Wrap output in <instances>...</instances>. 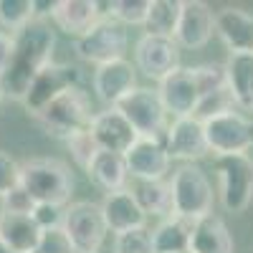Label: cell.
I'll list each match as a JSON object with an SVG mask.
<instances>
[{
  "label": "cell",
  "mask_w": 253,
  "mask_h": 253,
  "mask_svg": "<svg viewBox=\"0 0 253 253\" xmlns=\"http://www.w3.org/2000/svg\"><path fill=\"white\" fill-rule=\"evenodd\" d=\"M56 31L48 20H33L26 28L13 33V56L8 69L3 71L5 96L23 101L33 79L53 61Z\"/></svg>",
  "instance_id": "6da1fadb"
},
{
  "label": "cell",
  "mask_w": 253,
  "mask_h": 253,
  "mask_svg": "<svg viewBox=\"0 0 253 253\" xmlns=\"http://www.w3.org/2000/svg\"><path fill=\"white\" fill-rule=\"evenodd\" d=\"M20 187L33 198L36 205H71L74 172L71 167L56 157H33L20 165Z\"/></svg>",
  "instance_id": "7a4b0ae2"
},
{
  "label": "cell",
  "mask_w": 253,
  "mask_h": 253,
  "mask_svg": "<svg viewBox=\"0 0 253 253\" xmlns=\"http://www.w3.org/2000/svg\"><path fill=\"white\" fill-rule=\"evenodd\" d=\"M91 101L84 86L66 89L58 94L53 101H48L38 114H33L36 124L51 137H58L66 142L81 129H89L91 124Z\"/></svg>",
  "instance_id": "3957f363"
},
{
  "label": "cell",
  "mask_w": 253,
  "mask_h": 253,
  "mask_svg": "<svg viewBox=\"0 0 253 253\" xmlns=\"http://www.w3.org/2000/svg\"><path fill=\"white\" fill-rule=\"evenodd\" d=\"M170 193H172V213L185 220H200L213 213L215 193L213 182L200 170L198 165H182L175 170L170 180Z\"/></svg>",
  "instance_id": "277c9868"
},
{
  "label": "cell",
  "mask_w": 253,
  "mask_h": 253,
  "mask_svg": "<svg viewBox=\"0 0 253 253\" xmlns=\"http://www.w3.org/2000/svg\"><path fill=\"white\" fill-rule=\"evenodd\" d=\"M218 195L228 213H243L253 203V157L251 155H223L215 157Z\"/></svg>",
  "instance_id": "5b68a950"
},
{
  "label": "cell",
  "mask_w": 253,
  "mask_h": 253,
  "mask_svg": "<svg viewBox=\"0 0 253 253\" xmlns=\"http://www.w3.org/2000/svg\"><path fill=\"white\" fill-rule=\"evenodd\" d=\"M63 233L69 236L76 253H99L104 251L109 228L104 223L101 205L91 200H76L63 210Z\"/></svg>",
  "instance_id": "8992f818"
},
{
  "label": "cell",
  "mask_w": 253,
  "mask_h": 253,
  "mask_svg": "<svg viewBox=\"0 0 253 253\" xmlns=\"http://www.w3.org/2000/svg\"><path fill=\"white\" fill-rule=\"evenodd\" d=\"M126 48H129L126 28L109 15H101L99 23L81 38H76V43H74V51L79 53V58L86 63H94V66L122 61Z\"/></svg>",
  "instance_id": "52a82bcc"
},
{
  "label": "cell",
  "mask_w": 253,
  "mask_h": 253,
  "mask_svg": "<svg viewBox=\"0 0 253 253\" xmlns=\"http://www.w3.org/2000/svg\"><path fill=\"white\" fill-rule=\"evenodd\" d=\"M203 129L208 139V150L215 157L248 155V150L253 147V117H248L241 109L203 122Z\"/></svg>",
  "instance_id": "ba28073f"
},
{
  "label": "cell",
  "mask_w": 253,
  "mask_h": 253,
  "mask_svg": "<svg viewBox=\"0 0 253 253\" xmlns=\"http://www.w3.org/2000/svg\"><path fill=\"white\" fill-rule=\"evenodd\" d=\"M117 109L126 117V122L134 126V132L139 137L162 139L167 126H170V114H167L157 89L137 86L132 94H126L117 104Z\"/></svg>",
  "instance_id": "9c48e42d"
},
{
  "label": "cell",
  "mask_w": 253,
  "mask_h": 253,
  "mask_svg": "<svg viewBox=\"0 0 253 253\" xmlns=\"http://www.w3.org/2000/svg\"><path fill=\"white\" fill-rule=\"evenodd\" d=\"M81 69L71 66V63H58V61H51L48 66L41 71L33 84H31V89L23 99V107L26 112L33 117L38 114L41 109L46 107L48 101H53L58 94H63L66 89H74V86H81Z\"/></svg>",
  "instance_id": "30bf717a"
},
{
  "label": "cell",
  "mask_w": 253,
  "mask_h": 253,
  "mask_svg": "<svg viewBox=\"0 0 253 253\" xmlns=\"http://www.w3.org/2000/svg\"><path fill=\"white\" fill-rule=\"evenodd\" d=\"M134 66L147 79L165 81L172 76L180 66V46L175 38H162V36H142L134 46Z\"/></svg>",
  "instance_id": "8fae6325"
},
{
  "label": "cell",
  "mask_w": 253,
  "mask_h": 253,
  "mask_svg": "<svg viewBox=\"0 0 253 253\" xmlns=\"http://www.w3.org/2000/svg\"><path fill=\"white\" fill-rule=\"evenodd\" d=\"M162 142H165V150L170 155V160H182L185 165H195L198 160H203L210 152L203 122L195 117L172 119Z\"/></svg>",
  "instance_id": "7c38bea8"
},
{
  "label": "cell",
  "mask_w": 253,
  "mask_h": 253,
  "mask_svg": "<svg viewBox=\"0 0 253 253\" xmlns=\"http://www.w3.org/2000/svg\"><path fill=\"white\" fill-rule=\"evenodd\" d=\"M89 129H91V134L99 144V150L114 152V155H126L129 147L139 139L134 126L126 122V117L117 107H107L104 112H96L91 117Z\"/></svg>",
  "instance_id": "4fadbf2b"
},
{
  "label": "cell",
  "mask_w": 253,
  "mask_h": 253,
  "mask_svg": "<svg viewBox=\"0 0 253 253\" xmlns=\"http://www.w3.org/2000/svg\"><path fill=\"white\" fill-rule=\"evenodd\" d=\"M91 86L101 104L117 107L126 94H132L137 89V66L126 58L96 66L91 76Z\"/></svg>",
  "instance_id": "5bb4252c"
},
{
  "label": "cell",
  "mask_w": 253,
  "mask_h": 253,
  "mask_svg": "<svg viewBox=\"0 0 253 253\" xmlns=\"http://www.w3.org/2000/svg\"><path fill=\"white\" fill-rule=\"evenodd\" d=\"M213 33H215V13L210 10V5L203 0H182L175 43L180 48L195 51L208 46Z\"/></svg>",
  "instance_id": "9a60e30c"
},
{
  "label": "cell",
  "mask_w": 253,
  "mask_h": 253,
  "mask_svg": "<svg viewBox=\"0 0 253 253\" xmlns=\"http://www.w3.org/2000/svg\"><path fill=\"white\" fill-rule=\"evenodd\" d=\"M126 170H129L132 180H162L170 172V155L165 150L162 139H150V137H139L129 152L124 155Z\"/></svg>",
  "instance_id": "2e32d148"
},
{
  "label": "cell",
  "mask_w": 253,
  "mask_h": 253,
  "mask_svg": "<svg viewBox=\"0 0 253 253\" xmlns=\"http://www.w3.org/2000/svg\"><path fill=\"white\" fill-rule=\"evenodd\" d=\"M157 94H160L167 114L172 119L193 117L198 109V101H200V91H198L193 69H177L172 76L160 81Z\"/></svg>",
  "instance_id": "e0dca14e"
},
{
  "label": "cell",
  "mask_w": 253,
  "mask_h": 253,
  "mask_svg": "<svg viewBox=\"0 0 253 253\" xmlns=\"http://www.w3.org/2000/svg\"><path fill=\"white\" fill-rule=\"evenodd\" d=\"M101 15H107V10H101V3L96 0H58L51 10L53 26L74 38H81L86 31H91Z\"/></svg>",
  "instance_id": "ac0fdd59"
},
{
  "label": "cell",
  "mask_w": 253,
  "mask_h": 253,
  "mask_svg": "<svg viewBox=\"0 0 253 253\" xmlns=\"http://www.w3.org/2000/svg\"><path fill=\"white\" fill-rule=\"evenodd\" d=\"M99 205H101L104 223H107L109 233H114V236L124 233V230L147 225V215L142 213V208L137 205V200L132 198V193L126 187L117 190V193H107Z\"/></svg>",
  "instance_id": "d6986e66"
},
{
  "label": "cell",
  "mask_w": 253,
  "mask_h": 253,
  "mask_svg": "<svg viewBox=\"0 0 253 253\" xmlns=\"http://www.w3.org/2000/svg\"><path fill=\"white\" fill-rule=\"evenodd\" d=\"M215 33L230 53H253V15L243 8L215 10Z\"/></svg>",
  "instance_id": "ffe728a7"
},
{
  "label": "cell",
  "mask_w": 253,
  "mask_h": 253,
  "mask_svg": "<svg viewBox=\"0 0 253 253\" xmlns=\"http://www.w3.org/2000/svg\"><path fill=\"white\" fill-rule=\"evenodd\" d=\"M43 230L31 215H15L0 210V241L13 253H36Z\"/></svg>",
  "instance_id": "44dd1931"
},
{
  "label": "cell",
  "mask_w": 253,
  "mask_h": 253,
  "mask_svg": "<svg viewBox=\"0 0 253 253\" xmlns=\"http://www.w3.org/2000/svg\"><path fill=\"white\" fill-rule=\"evenodd\" d=\"M190 251L193 253H233L236 251L233 236H230V230L220 215L210 213V215L193 223Z\"/></svg>",
  "instance_id": "7402d4cb"
},
{
  "label": "cell",
  "mask_w": 253,
  "mask_h": 253,
  "mask_svg": "<svg viewBox=\"0 0 253 253\" xmlns=\"http://www.w3.org/2000/svg\"><path fill=\"white\" fill-rule=\"evenodd\" d=\"M126 190L132 193V198L137 200V205L142 208L144 215H155V218L175 215L170 182H165V180H132L126 185Z\"/></svg>",
  "instance_id": "603a6c76"
},
{
  "label": "cell",
  "mask_w": 253,
  "mask_h": 253,
  "mask_svg": "<svg viewBox=\"0 0 253 253\" xmlns=\"http://www.w3.org/2000/svg\"><path fill=\"white\" fill-rule=\"evenodd\" d=\"M86 175L104 193H117V190H124L129 185V170H126L124 155L104 152V150H99V155L91 160Z\"/></svg>",
  "instance_id": "cb8c5ba5"
},
{
  "label": "cell",
  "mask_w": 253,
  "mask_h": 253,
  "mask_svg": "<svg viewBox=\"0 0 253 253\" xmlns=\"http://www.w3.org/2000/svg\"><path fill=\"white\" fill-rule=\"evenodd\" d=\"M228 89L241 112H251L253 96V53H230L225 61Z\"/></svg>",
  "instance_id": "d4e9b609"
},
{
  "label": "cell",
  "mask_w": 253,
  "mask_h": 253,
  "mask_svg": "<svg viewBox=\"0 0 253 253\" xmlns=\"http://www.w3.org/2000/svg\"><path fill=\"white\" fill-rule=\"evenodd\" d=\"M190 241H193V220H185V218H177V215L165 218L152 230L155 253H182V251H190Z\"/></svg>",
  "instance_id": "484cf974"
},
{
  "label": "cell",
  "mask_w": 253,
  "mask_h": 253,
  "mask_svg": "<svg viewBox=\"0 0 253 253\" xmlns=\"http://www.w3.org/2000/svg\"><path fill=\"white\" fill-rule=\"evenodd\" d=\"M180 10H182V0H152L147 20L142 26L144 33L147 36L175 38L177 23H180Z\"/></svg>",
  "instance_id": "4316f807"
},
{
  "label": "cell",
  "mask_w": 253,
  "mask_h": 253,
  "mask_svg": "<svg viewBox=\"0 0 253 253\" xmlns=\"http://www.w3.org/2000/svg\"><path fill=\"white\" fill-rule=\"evenodd\" d=\"M36 20V0H0V26L18 33Z\"/></svg>",
  "instance_id": "83f0119b"
},
{
  "label": "cell",
  "mask_w": 253,
  "mask_h": 253,
  "mask_svg": "<svg viewBox=\"0 0 253 253\" xmlns=\"http://www.w3.org/2000/svg\"><path fill=\"white\" fill-rule=\"evenodd\" d=\"M152 0H114V3H107V15L114 18L117 23L126 26H144L147 13H150Z\"/></svg>",
  "instance_id": "f1b7e54d"
},
{
  "label": "cell",
  "mask_w": 253,
  "mask_h": 253,
  "mask_svg": "<svg viewBox=\"0 0 253 253\" xmlns=\"http://www.w3.org/2000/svg\"><path fill=\"white\" fill-rule=\"evenodd\" d=\"M195 84H198V91L200 99L208 94H215L228 89V76H225V63H200V66L193 69Z\"/></svg>",
  "instance_id": "f546056e"
},
{
  "label": "cell",
  "mask_w": 253,
  "mask_h": 253,
  "mask_svg": "<svg viewBox=\"0 0 253 253\" xmlns=\"http://www.w3.org/2000/svg\"><path fill=\"white\" fill-rule=\"evenodd\" d=\"M112 253H155L152 230L144 225V228H132V230H124V233L114 236Z\"/></svg>",
  "instance_id": "4dcf8cb0"
},
{
  "label": "cell",
  "mask_w": 253,
  "mask_h": 253,
  "mask_svg": "<svg viewBox=\"0 0 253 253\" xmlns=\"http://www.w3.org/2000/svg\"><path fill=\"white\" fill-rule=\"evenodd\" d=\"M238 109L236 107V99L233 94H230V89H223V91H215V94H208L198 101V109H195V119L200 122H208V119H213V117H220L225 112H233Z\"/></svg>",
  "instance_id": "1f68e13d"
},
{
  "label": "cell",
  "mask_w": 253,
  "mask_h": 253,
  "mask_svg": "<svg viewBox=\"0 0 253 253\" xmlns=\"http://www.w3.org/2000/svg\"><path fill=\"white\" fill-rule=\"evenodd\" d=\"M66 147H69V152H71L76 167H81V170H89L91 160L99 155V144H96L91 129H81L74 137H69L66 139Z\"/></svg>",
  "instance_id": "d6a6232c"
},
{
  "label": "cell",
  "mask_w": 253,
  "mask_h": 253,
  "mask_svg": "<svg viewBox=\"0 0 253 253\" xmlns=\"http://www.w3.org/2000/svg\"><path fill=\"white\" fill-rule=\"evenodd\" d=\"M15 187H20V165L0 150V200L10 195Z\"/></svg>",
  "instance_id": "836d02e7"
},
{
  "label": "cell",
  "mask_w": 253,
  "mask_h": 253,
  "mask_svg": "<svg viewBox=\"0 0 253 253\" xmlns=\"http://www.w3.org/2000/svg\"><path fill=\"white\" fill-rule=\"evenodd\" d=\"M36 253H76V251H74L69 236L63 233V228H51V230H43Z\"/></svg>",
  "instance_id": "e575fe53"
},
{
  "label": "cell",
  "mask_w": 253,
  "mask_h": 253,
  "mask_svg": "<svg viewBox=\"0 0 253 253\" xmlns=\"http://www.w3.org/2000/svg\"><path fill=\"white\" fill-rule=\"evenodd\" d=\"M33 208H36L33 198L26 193L23 187H15L10 195L3 198V208L0 210H3V213H15V215H31Z\"/></svg>",
  "instance_id": "d590c367"
},
{
  "label": "cell",
  "mask_w": 253,
  "mask_h": 253,
  "mask_svg": "<svg viewBox=\"0 0 253 253\" xmlns=\"http://www.w3.org/2000/svg\"><path fill=\"white\" fill-rule=\"evenodd\" d=\"M63 210L66 208H58V205H36L31 218L38 223L41 230H51L63 225Z\"/></svg>",
  "instance_id": "8d00e7d4"
},
{
  "label": "cell",
  "mask_w": 253,
  "mask_h": 253,
  "mask_svg": "<svg viewBox=\"0 0 253 253\" xmlns=\"http://www.w3.org/2000/svg\"><path fill=\"white\" fill-rule=\"evenodd\" d=\"M10 56H13V36L0 31V76H3V71L8 69Z\"/></svg>",
  "instance_id": "74e56055"
},
{
  "label": "cell",
  "mask_w": 253,
  "mask_h": 253,
  "mask_svg": "<svg viewBox=\"0 0 253 253\" xmlns=\"http://www.w3.org/2000/svg\"><path fill=\"white\" fill-rule=\"evenodd\" d=\"M3 99H5V86H3V76H0V104H3Z\"/></svg>",
  "instance_id": "f35d334b"
},
{
  "label": "cell",
  "mask_w": 253,
  "mask_h": 253,
  "mask_svg": "<svg viewBox=\"0 0 253 253\" xmlns=\"http://www.w3.org/2000/svg\"><path fill=\"white\" fill-rule=\"evenodd\" d=\"M0 253H13V251H10V248L3 243V241H0Z\"/></svg>",
  "instance_id": "ab89813d"
},
{
  "label": "cell",
  "mask_w": 253,
  "mask_h": 253,
  "mask_svg": "<svg viewBox=\"0 0 253 253\" xmlns=\"http://www.w3.org/2000/svg\"><path fill=\"white\" fill-rule=\"evenodd\" d=\"M251 112H253V96H251Z\"/></svg>",
  "instance_id": "60d3db41"
},
{
  "label": "cell",
  "mask_w": 253,
  "mask_h": 253,
  "mask_svg": "<svg viewBox=\"0 0 253 253\" xmlns=\"http://www.w3.org/2000/svg\"><path fill=\"white\" fill-rule=\"evenodd\" d=\"M99 253H112V251H99Z\"/></svg>",
  "instance_id": "b9f144b4"
},
{
  "label": "cell",
  "mask_w": 253,
  "mask_h": 253,
  "mask_svg": "<svg viewBox=\"0 0 253 253\" xmlns=\"http://www.w3.org/2000/svg\"><path fill=\"white\" fill-rule=\"evenodd\" d=\"M182 253H193V251H182Z\"/></svg>",
  "instance_id": "7bdbcfd3"
}]
</instances>
